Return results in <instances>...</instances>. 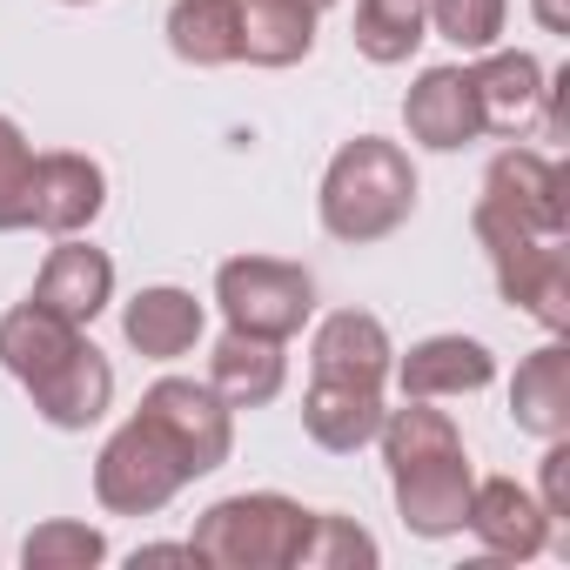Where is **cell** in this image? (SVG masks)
Segmentation results:
<instances>
[{"label": "cell", "instance_id": "d4e9b609", "mask_svg": "<svg viewBox=\"0 0 570 570\" xmlns=\"http://www.w3.org/2000/svg\"><path fill=\"white\" fill-rule=\"evenodd\" d=\"M168 48L188 68H228L235 55V0H175L168 8Z\"/></svg>", "mask_w": 570, "mask_h": 570}, {"label": "cell", "instance_id": "2e32d148", "mask_svg": "<svg viewBox=\"0 0 570 570\" xmlns=\"http://www.w3.org/2000/svg\"><path fill=\"white\" fill-rule=\"evenodd\" d=\"M383 383H350V376H309V396H303V430L309 443L350 456L363 443H376L383 430Z\"/></svg>", "mask_w": 570, "mask_h": 570}, {"label": "cell", "instance_id": "7a4b0ae2", "mask_svg": "<svg viewBox=\"0 0 570 570\" xmlns=\"http://www.w3.org/2000/svg\"><path fill=\"white\" fill-rule=\"evenodd\" d=\"M309 523H316V510H303L296 497L242 490V497L208 503L188 543L215 570H296L303 543H309Z\"/></svg>", "mask_w": 570, "mask_h": 570}, {"label": "cell", "instance_id": "4fadbf2b", "mask_svg": "<svg viewBox=\"0 0 570 570\" xmlns=\"http://www.w3.org/2000/svg\"><path fill=\"white\" fill-rule=\"evenodd\" d=\"M403 128H410V141H423L436 155L470 148L483 135V108H476L470 68H423L416 88L403 95Z\"/></svg>", "mask_w": 570, "mask_h": 570}, {"label": "cell", "instance_id": "cb8c5ba5", "mask_svg": "<svg viewBox=\"0 0 570 570\" xmlns=\"http://www.w3.org/2000/svg\"><path fill=\"white\" fill-rule=\"evenodd\" d=\"M430 41L423 0H356V55L376 68H403Z\"/></svg>", "mask_w": 570, "mask_h": 570}, {"label": "cell", "instance_id": "52a82bcc", "mask_svg": "<svg viewBox=\"0 0 570 570\" xmlns=\"http://www.w3.org/2000/svg\"><path fill=\"white\" fill-rule=\"evenodd\" d=\"M483 208L510 215L530 235H563L570 228V202H563V168L543 148H503L483 175Z\"/></svg>", "mask_w": 570, "mask_h": 570}, {"label": "cell", "instance_id": "1f68e13d", "mask_svg": "<svg viewBox=\"0 0 570 570\" xmlns=\"http://www.w3.org/2000/svg\"><path fill=\"white\" fill-rule=\"evenodd\" d=\"M309 8H316V14H323V8H336V0H309Z\"/></svg>", "mask_w": 570, "mask_h": 570}, {"label": "cell", "instance_id": "4dcf8cb0", "mask_svg": "<svg viewBox=\"0 0 570 570\" xmlns=\"http://www.w3.org/2000/svg\"><path fill=\"white\" fill-rule=\"evenodd\" d=\"M530 14L543 35H570V0H530Z\"/></svg>", "mask_w": 570, "mask_h": 570}, {"label": "cell", "instance_id": "8992f818", "mask_svg": "<svg viewBox=\"0 0 570 570\" xmlns=\"http://www.w3.org/2000/svg\"><path fill=\"white\" fill-rule=\"evenodd\" d=\"M108 208V168L95 155H75V148H55V155H35V181H28V228H48V235H88Z\"/></svg>", "mask_w": 570, "mask_h": 570}, {"label": "cell", "instance_id": "7c38bea8", "mask_svg": "<svg viewBox=\"0 0 570 570\" xmlns=\"http://www.w3.org/2000/svg\"><path fill=\"white\" fill-rule=\"evenodd\" d=\"M390 490H396V517L416 530V537H456L463 517H470V456L450 450V456H423L410 470H390Z\"/></svg>", "mask_w": 570, "mask_h": 570}, {"label": "cell", "instance_id": "5bb4252c", "mask_svg": "<svg viewBox=\"0 0 570 570\" xmlns=\"http://www.w3.org/2000/svg\"><path fill=\"white\" fill-rule=\"evenodd\" d=\"M463 530H470L490 557H510V563H530V557H543V543H550V517H543V503H537L517 476H483V483L470 490Z\"/></svg>", "mask_w": 570, "mask_h": 570}, {"label": "cell", "instance_id": "ac0fdd59", "mask_svg": "<svg viewBox=\"0 0 570 570\" xmlns=\"http://www.w3.org/2000/svg\"><path fill=\"white\" fill-rule=\"evenodd\" d=\"M396 343L383 330V316L370 309H336L316 323L309 336V376H350V383H390Z\"/></svg>", "mask_w": 570, "mask_h": 570}, {"label": "cell", "instance_id": "484cf974", "mask_svg": "<svg viewBox=\"0 0 570 570\" xmlns=\"http://www.w3.org/2000/svg\"><path fill=\"white\" fill-rule=\"evenodd\" d=\"M95 563H108V537L95 523L55 517L21 537V570H95Z\"/></svg>", "mask_w": 570, "mask_h": 570}, {"label": "cell", "instance_id": "8fae6325", "mask_svg": "<svg viewBox=\"0 0 570 570\" xmlns=\"http://www.w3.org/2000/svg\"><path fill=\"white\" fill-rule=\"evenodd\" d=\"M390 376H396L403 396L450 403V396L490 390V383H497V356H490V343H476V336H423V343H410V356L390 363Z\"/></svg>", "mask_w": 570, "mask_h": 570}, {"label": "cell", "instance_id": "f1b7e54d", "mask_svg": "<svg viewBox=\"0 0 570 570\" xmlns=\"http://www.w3.org/2000/svg\"><path fill=\"white\" fill-rule=\"evenodd\" d=\"M28 181H35V141L14 115H0V235L28 228Z\"/></svg>", "mask_w": 570, "mask_h": 570}, {"label": "cell", "instance_id": "277c9868", "mask_svg": "<svg viewBox=\"0 0 570 570\" xmlns=\"http://www.w3.org/2000/svg\"><path fill=\"white\" fill-rule=\"evenodd\" d=\"M181 483H188V470H181V456L161 443V430H148L141 416H128L108 443H101V456H95V503L108 510V517H155V510H168L175 497H181Z\"/></svg>", "mask_w": 570, "mask_h": 570}, {"label": "cell", "instance_id": "30bf717a", "mask_svg": "<svg viewBox=\"0 0 570 570\" xmlns=\"http://www.w3.org/2000/svg\"><path fill=\"white\" fill-rule=\"evenodd\" d=\"M470 88H476V108H483V135H530L543 121L550 75L523 48H483V61L470 68Z\"/></svg>", "mask_w": 570, "mask_h": 570}, {"label": "cell", "instance_id": "d6986e66", "mask_svg": "<svg viewBox=\"0 0 570 570\" xmlns=\"http://www.w3.org/2000/svg\"><path fill=\"white\" fill-rule=\"evenodd\" d=\"M316 48L309 0H235V55L248 68H296Z\"/></svg>", "mask_w": 570, "mask_h": 570}, {"label": "cell", "instance_id": "7402d4cb", "mask_svg": "<svg viewBox=\"0 0 570 570\" xmlns=\"http://www.w3.org/2000/svg\"><path fill=\"white\" fill-rule=\"evenodd\" d=\"M75 343H81V330H75V323H61V316H55V309H41V303H21V309L0 316V370H8L21 390H28L35 376H48Z\"/></svg>", "mask_w": 570, "mask_h": 570}, {"label": "cell", "instance_id": "ba28073f", "mask_svg": "<svg viewBox=\"0 0 570 570\" xmlns=\"http://www.w3.org/2000/svg\"><path fill=\"white\" fill-rule=\"evenodd\" d=\"M28 303H41V309H55L61 323L88 330V323L115 303V262H108V248H95V242H81V235H55V248H48V262H41V275H35V296H28Z\"/></svg>", "mask_w": 570, "mask_h": 570}, {"label": "cell", "instance_id": "9c48e42d", "mask_svg": "<svg viewBox=\"0 0 570 570\" xmlns=\"http://www.w3.org/2000/svg\"><path fill=\"white\" fill-rule=\"evenodd\" d=\"M490 268H497L503 303H517L523 316H537L550 336L570 330V255H563V235L517 242V248L490 255Z\"/></svg>", "mask_w": 570, "mask_h": 570}, {"label": "cell", "instance_id": "44dd1931", "mask_svg": "<svg viewBox=\"0 0 570 570\" xmlns=\"http://www.w3.org/2000/svg\"><path fill=\"white\" fill-rule=\"evenodd\" d=\"M510 423L523 436H570V350L563 343H543L517 363L510 376Z\"/></svg>", "mask_w": 570, "mask_h": 570}, {"label": "cell", "instance_id": "d6a6232c", "mask_svg": "<svg viewBox=\"0 0 570 570\" xmlns=\"http://www.w3.org/2000/svg\"><path fill=\"white\" fill-rule=\"evenodd\" d=\"M61 8H88V0H61Z\"/></svg>", "mask_w": 570, "mask_h": 570}, {"label": "cell", "instance_id": "9a60e30c", "mask_svg": "<svg viewBox=\"0 0 570 570\" xmlns=\"http://www.w3.org/2000/svg\"><path fill=\"white\" fill-rule=\"evenodd\" d=\"M28 396H35L41 423H55V430H88V423H101L108 403H115V363L81 336L48 376L28 383Z\"/></svg>", "mask_w": 570, "mask_h": 570}, {"label": "cell", "instance_id": "e0dca14e", "mask_svg": "<svg viewBox=\"0 0 570 570\" xmlns=\"http://www.w3.org/2000/svg\"><path fill=\"white\" fill-rule=\"evenodd\" d=\"M208 309L195 303V289H175V282H155V289H135L121 309V336L128 350H141L148 363H175L202 343Z\"/></svg>", "mask_w": 570, "mask_h": 570}, {"label": "cell", "instance_id": "f546056e", "mask_svg": "<svg viewBox=\"0 0 570 570\" xmlns=\"http://www.w3.org/2000/svg\"><path fill=\"white\" fill-rule=\"evenodd\" d=\"M537 503H543L550 523H570V436L543 443V490H537Z\"/></svg>", "mask_w": 570, "mask_h": 570}, {"label": "cell", "instance_id": "3957f363", "mask_svg": "<svg viewBox=\"0 0 570 570\" xmlns=\"http://www.w3.org/2000/svg\"><path fill=\"white\" fill-rule=\"evenodd\" d=\"M215 303H222L228 330L289 343L316 316V275L303 262H275V255H228L215 268Z\"/></svg>", "mask_w": 570, "mask_h": 570}, {"label": "cell", "instance_id": "5b68a950", "mask_svg": "<svg viewBox=\"0 0 570 570\" xmlns=\"http://www.w3.org/2000/svg\"><path fill=\"white\" fill-rule=\"evenodd\" d=\"M135 416H141L148 430H161V443L181 456L188 483L208 476V470H222L228 450H235V410H228L208 383H195V376H161V383H148Z\"/></svg>", "mask_w": 570, "mask_h": 570}, {"label": "cell", "instance_id": "603a6c76", "mask_svg": "<svg viewBox=\"0 0 570 570\" xmlns=\"http://www.w3.org/2000/svg\"><path fill=\"white\" fill-rule=\"evenodd\" d=\"M376 443H383V463H390V470H410V463H423V456L463 450V430H456L450 410H436V403H423V396H403V410H383Z\"/></svg>", "mask_w": 570, "mask_h": 570}, {"label": "cell", "instance_id": "6da1fadb", "mask_svg": "<svg viewBox=\"0 0 570 570\" xmlns=\"http://www.w3.org/2000/svg\"><path fill=\"white\" fill-rule=\"evenodd\" d=\"M316 215L336 242L370 248L383 235H396L416 215V168L396 141L383 135H356L330 155L323 188H316Z\"/></svg>", "mask_w": 570, "mask_h": 570}, {"label": "cell", "instance_id": "ffe728a7", "mask_svg": "<svg viewBox=\"0 0 570 570\" xmlns=\"http://www.w3.org/2000/svg\"><path fill=\"white\" fill-rule=\"evenodd\" d=\"M289 383V356H282L275 336H248V330H228L208 356V390L228 403V410H262L282 396Z\"/></svg>", "mask_w": 570, "mask_h": 570}, {"label": "cell", "instance_id": "4316f807", "mask_svg": "<svg viewBox=\"0 0 570 570\" xmlns=\"http://www.w3.org/2000/svg\"><path fill=\"white\" fill-rule=\"evenodd\" d=\"M376 563H383V543H376L356 517H330V510H316L296 570H376Z\"/></svg>", "mask_w": 570, "mask_h": 570}, {"label": "cell", "instance_id": "83f0119b", "mask_svg": "<svg viewBox=\"0 0 570 570\" xmlns=\"http://www.w3.org/2000/svg\"><path fill=\"white\" fill-rule=\"evenodd\" d=\"M423 14H430V28H436L450 48L483 55V48H497V41H503L510 0H423Z\"/></svg>", "mask_w": 570, "mask_h": 570}]
</instances>
